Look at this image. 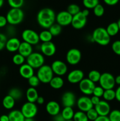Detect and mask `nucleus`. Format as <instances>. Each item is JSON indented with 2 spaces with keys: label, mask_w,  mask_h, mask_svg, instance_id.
Instances as JSON below:
<instances>
[{
  "label": "nucleus",
  "mask_w": 120,
  "mask_h": 121,
  "mask_svg": "<svg viewBox=\"0 0 120 121\" xmlns=\"http://www.w3.org/2000/svg\"><path fill=\"white\" fill-rule=\"evenodd\" d=\"M36 76L39 79L40 82L45 84L49 83L54 77V73L51 66L44 65L41 66L38 70Z\"/></svg>",
  "instance_id": "nucleus-4"
},
{
  "label": "nucleus",
  "mask_w": 120,
  "mask_h": 121,
  "mask_svg": "<svg viewBox=\"0 0 120 121\" xmlns=\"http://www.w3.org/2000/svg\"><path fill=\"white\" fill-rule=\"evenodd\" d=\"M76 105L80 111L87 112L91 109L93 108L94 105L91 101V98L88 96H83L79 98L76 101Z\"/></svg>",
  "instance_id": "nucleus-14"
},
{
  "label": "nucleus",
  "mask_w": 120,
  "mask_h": 121,
  "mask_svg": "<svg viewBox=\"0 0 120 121\" xmlns=\"http://www.w3.org/2000/svg\"><path fill=\"white\" fill-rule=\"evenodd\" d=\"M102 97L105 101H112L115 99V91L114 89L105 90Z\"/></svg>",
  "instance_id": "nucleus-32"
},
{
  "label": "nucleus",
  "mask_w": 120,
  "mask_h": 121,
  "mask_svg": "<svg viewBox=\"0 0 120 121\" xmlns=\"http://www.w3.org/2000/svg\"><path fill=\"white\" fill-rule=\"evenodd\" d=\"M72 120L74 121H89L85 112L80 111L75 112Z\"/></svg>",
  "instance_id": "nucleus-34"
},
{
  "label": "nucleus",
  "mask_w": 120,
  "mask_h": 121,
  "mask_svg": "<svg viewBox=\"0 0 120 121\" xmlns=\"http://www.w3.org/2000/svg\"><path fill=\"white\" fill-rule=\"evenodd\" d=\"M56 15L53 9L49 8H44L40 10L36 15V20L42 28L49 29L55 23Z\"/></svg>",
  "instance_id": "nucleus-1"
},
{
  "label": "nucleus",
  "mask_w": 120,
  "mask_h": 121,
  "mask_svg": "<svg viewBox=\"0 0 120 121\" xmlns=\"http://www.w3.org/2000/svg\"><path fill=\"white\" fill-rule=\"evenodd\" d=\"M8 95L14 98L15 101L20 100L23 96V93L21 90L18 87H13L8 92Z\"/></svg>",
  "instance_id": "nucleus-29"
},
{
  "label": "nucleus",
  "mask_w": 120,
  "mask_h": 121,
  "mask_svg": "<svg viewBox=\"0 0 120 121\" xmlns=\"http://www.w3.org/2000/svg\"><path fill=\"white\" fill-rule=\"evenodd\" d=\"M84 78L83 71L80 69H75L71 71L67 76V80L70 83H79Z\"/></svg>",
  "instance_id": "nucleus-16"
},
{
  "label": "nucleus",
  "mask_w": 120,
  "mask_h": 121,
  "mask_svg": "<svg viewBox=\"0 0 120 121\" xmlns=\"http://www.w3.org/2000/svg\"><path fill=\"white\" fill-rule=\"evenodd\" d=\"M21 111L25 118H34L37 114L38 108L35 103L27 102L22 105Z\"/></svg>",
  "instance_id": "nucleus-8"
},
{
  "label": "nucleus",
  "mask_w": 120,
  "mask_h": 121,
  "mask_svg": "<svg viewBox=\"0 0 120 121\" xmlns=\"http://www.w3.org/2000/svg\"><path fill=\"white\" fill-rule=\"evenodd\" d=\"M45 58L41 53L32 52L27 58V63L33 69H39L44 65Z\"/></svg>",
  "instance_id": "nucleus-5"
},
{
  "label": "nucleus",
  "mask_w": 120,
  "mask_h": 121,
  "mask_svg": "<svg viewBox=\"0 0 120 121\" xmlns=\"http://www.w3.org/2000/svg\"><path fill=\"white\" fill-rule=\"evenodd\" d=\"M21 36L24 42L27 43L32 46L37 44L40 41L39 34L31 29H26L24 30Z\"/></svg>",
  "instance_id": "nucleus-7"
},
{
  "label": "nucleus",
  "mask_w": 120,
  "mask_h": 121,
  "mask_svg": "<svg viewBox=\"0 0 120 121\" xmlns=\"http://www.w3.org/2000/svg\"><path fill=\"white\" fill-rule=\"evenodd\" d=\"M25 61V58L22 56L20 53L15 54L12 57V62L14 65L16 66H20L24 64Z\"/></svg>",
  "instance_id": "nucleus-35"
},
{
  "label": "nucleus",
  "mask_w": 120,
  "mask_h": 121,
  "mask_svg": "<svg viewBox=\"0 0 120 121\" xmlns=\"http://www.w3.org/2000/svg\"><path fill=\"white\" fill-rule=\"evenodd\" d=\"M19 73L21 77L24 79H28L34 75V69L27 63L23 64L19 69Z\"/></svg>",
  "instance_id": "nucleus-20"
},
{
  "label": "nucleus",
  "mask_w": 120,
  "mask_h": 121,
  "mask_svg": "<svg viewBox=\"0 0 120 121\" xmlns=\"http://www.w3.org/2000/svg\"><path fill=\"white\" fill-rule=\"evenodd\" d=\"M56 46L52 41L42 43L40 46V50L43 55L52 57L56 53Z\"/></svg>",
  "instance_id": "nucleus-15"
},
{
  "label": "nucleus",
  "mask_w": 120,
  "mask_h": 121,
  "mask_svg": "<svg viewBox=\"0 0 120 121\" xmlns=\"http://www.w3.org/2000/svg\"><path fill=\"white\" fill-rule=\"evenodd\" d=\"M67 11L71 15L74 16V15H76L78 13H80L81 11V9H80V7L77 4H72L68 5Z\"/></svg>",
  "instance_id": "nucleus-37"
},
{
  "label": "nucleus",
  "mask_w": 120,
  "mask_h": 121,
  "mask_svg": "<svg viewBox=\"0 0 120 121\" xmlns=\"http://www.w3.org/2000/svg\"><path fill=\"white\" fill-rule=\"evenodd\" d=\"M95 109L99 116L108 117L111 112V106L108 102L105 100H100V102L95 106Z\"/></svg>",
  "instance_id": "nucleus-17"
},
{
  "label": "nucleus",
  "mask_w": 120,
  "mask_h": 121,
  "mask_svg": "<svg viewBox=\"0 0 120 121\" xmlns=\"http://www.w3.org/2000/svg\"><path fill=\"white\" fill-rule=\"evenodd\" d=\"M15 104V100L11 96L7 95L2 100V105L6 109L11 110L14 107Z\"/></svg>",
  "instance_id": "nucleus-26"
},
{
  "label": "nucleus",
  "mask_w": 120,
  "mask_h": 121,
  "mask_svg": "<svg viewBox=\"0 0 120 121\" xmlns=\"http://www.w3.org/2000/svg\"><path fill=\"white\" fill-rule=\"evenodd\" d=\"M9 5L12 8H21L23 6L24 0H7Z\"/></svg>",
  "instance_id": "nucleus-39"
},
{
  "label": "nucleus",
  "mask_w": 120,
  "mask_h": 121,
  "mask_svg": "<svg viewBox=\"0 0 120 121\" xmlns=\"http://www.w3.org/2000/svg\"><path fill=\"white\" fill-rule=\"evenodd\" d=\"M8 23L6 17L3 15H0V28L4 27Z\"/></svg>",
  "instance_id": "nucleus-46"
},
{
  "label": "nucleus",
  "mask_w": 120,
  "mask_h": 121,
  "mask_svg": "<svg viewBox=\"0 0 120 121\" xmlns=\"http://www.w3.org/2000/svg\"><path fill=\"white\" fill-rule=\"evenodd\" d=\"M0 121H9V117L7 115H2L0 117Z\"/></svg>",
  "instance_id": "nucleus-53"
},
{
  "label": "nucleus",
  "mask_w": 120,
  "mask_h": 121,
  "mask_svg": "<svg viewBox=\"0 0 120 121\" xmlns=\"http://www.w3.org/2000/svg\"><path fill=\"white\" fill-rule=\"evenodd\" d=\"M4 3V0H0V8L3 6Z\"/></svg>",
  "instance_id": "nucleus-57"
},
{
  "label": "nucleus",
  "mask_w": 120,
  "mask_h": 121,
  "mask_svg": "<svg viewBox=\"0 0 120 121\" xmlns=\"http://www.w3.org/2000/svg\"><path fill=\"white\" fill-rule=\"evenodd\" d=\"M72 15H71L67 11H62L56 15L55 21L56 23L62 26H69L71 24Z\"/></svg>",
  "instance_id": "nucleus-13"
},
{
  "label": "nucleus",
  "mask_w": 120,
  "mask_h": 121,
  "mask_svg": "<svg viewBox=\"0 0 120 121\" xmlns=\"http://www.w3.org/2000/svg\"><path fill=\"white\" fill-rule=\"evenodd\" d=\"M95 87V83L88 78H84L79 83V88L81 92L85 96L92 95L93 91Z\"/></svg>",
  "instance_id": "nucleus-10"
},
{
  "label": "nucleus",
  "mask_w": 120,
  "mask_h": 121,
  "mask_svg": "<svg viewBox=\"0 0 120 121\" xmlns=\"http://www.w3.org/2000/svg\"><path fill=\"white\" fill-rule=\"evenodd\" d=\"M28 84L29 85L30 87H36L40 85V81L39 80V79L38 78V77L36 76V75H34L32 77H31L30 78L28 79Z\"/></svg>",
  "instance_id": "nucleus-42"
},
{
  "label": "nucleus",
  "mask_w": 120,
  "mask_h": 121,
  "mask_svg": "<svg viewBox=\"0 0 120 121\" xmlns=\"http://www.w3.org/2000/svg\"><path fill=\"white\" fill-rule=\"evenodd\" d=\"M9 121H24L25 117L21 110H12L8 115Z\"/></svg>",
  "instance_id": "nucleus-24"
},
{
  "label": "nucleus",
  "mask_w": 120,
  "mask_h": 121,
  "mask_svg": "<svg viewBox=\"0 0 120 121\" xmlns=\"http://www.w3.org/2000/svg\"><path fill=\"white\" fill-rule=\"evenodd\" d=\"M52 37V35L51 34V33L48 30H45L42 31L39 34L40 40L42 41V43L51 41Z\"/></svg>",
  "instance_id": "nucleus-30"
},
{
  "label": "nucleus",
  "mask_w": 120,
  "mask_h": 121,
  "mask_svg": "<svg viewBox=\"0 0 120 121\" xmlns=\"http://www.w3.org/2000/svg\"><path fill=\"white\" fill-rule=\"evenodd\" d=\"M99 83L104 90L113 89L115 85V78L111 73L105 72L101 74Z\"/></svg>",
  "instance_id": "nucleus-6"
},
{
  "label": "nucleus",
  "mask_w": 120,
  "mask_h": 121,
  "mask_svg": "<svg viewBox=\"0 0 120 121\" xmlns=\"http://www.w3.org/2000/svg\"><path fill=\"white\" fill-rule=\"evenodd\" d=\"M117 24H118V26L119 27V29H120V18L119 19L118 21Z\"/></svg>",
  "instance_id": "nucleus-58"
},
{
  "label": "nucleus",
  "mask_w": 120,
  "mask_h": 121,
  "mask_svg": "<svg viewBox=\"0 0 120 121\" xmlns=\"http://www.w3.org/2000/svg\"><path fill=\"white\" fill-rule=\"evenodd\" d=\"M74 109L71 107H64L61 112V114L65 121L72 120L74 115Z\"/></svg>",
  "instance_id": "nucleus-28"
},
{
  "label": "nucleus",
  "mask_w": 120,
  "mask_h": 121,
  "mask_svg": "<svg viewBox=\"0 0 120 121\" xmlns=\"http://www.w3.org/2000/svg\"><path fill=\"white\" fill-rule=\"evenodd\" d=\"M101 74L96 70H92L89 72L88 75V79H89L91 81L94 82V83L96 82H99Z\"/></svg>",
  "instance_id": "nucleus-31"
},
{
  "label": "nucleus",
  "mask_w": 120,
  "mask_h": 121,
  "mask_svg": "<svg viewBox=\"0 0 120 121\" xmlns=\"http://www.w3.org/2000/svg\"><path fill=\"white\" fill-rule=\"evenodd\" d=\"M82 4L87 9H94L99 3V0H82Z\"/></svg>",
  "instance_id": "nucleus-36"
},
{
  "label": "nucleus",
  "mask_w": 120,
  "mask_h": 121,
  "mask_svg": "<svg viewBox=\"0 0 120 121\" xmlns=\"http://www.w3.org/2000/svg\"><path fill=\"white\" fill-rule=\"evenodd\" d=\"M49 84L52 88L54 89H60L64 86V81L61 76H56L53 77Z\"/></svg>",
  "instance_id": "nucleus-25"
},
{
  "label": "nucleus",
  "mask_w": 120,
  "mask_h": 121,
  "mask_svg": "<svg viewBox=\"0 0 120 121\" xmlns=\"http://www.w3.org/2000/svg\"><path fill=\"white\" fill-rule=\"evenodd\" d=\"M81 12H82V14H83L85 16L87 17L88 16V15H89V9H87V8H86V9H84V10H82Z\"/></svg>",
  "instance_id": "nucleus-54"
},
{
  "label": "nucleus",
  "mask_w": 120,
  "mask_h": 121,
  "mask_svg": "<svg viewBox=\"0 0 120 121\" xmlns=\"http://www.w3.org/2000/svg\"><path fill=\"white\" fill-rule=\"evenodd\" d=\"M74 121L72 120H72H68V121Z\"/></svg>",
  "instance_id": "nucleus-59"
},
{
  "label": "nucleus",
  "mask_w": 120,
  "mask_h": 121,
  "mask_svg": "<svg viewBox=\"0 0 120 121\" xmlns=\"http://www.w3.org/2000/svg\"><path fill=\"white\" fill-rule=\"evenodd\" d=\"M46 111L47 113L51 116L56 115L60 113V105L57 102L51 100L48 102L46 105Z\"/></svg>",
  "instance_id": "nucleus-21"
},
{
  "label": "nucleus",
  "mask_w": 120,
  "mask_h": 121,
  "mask_svg": "<svg viewBox=\"0 0 120 121\" xmlns=\"http://www.w3.org/2000/svg\"><path fill=\"white\" fill-rule=\"evenodd\" d=\"M61 101H62L64 107L72 108L76 102V98H75V94L70 91L65 92L62 96Z\"/></svg>",
  "instance_id": "nucleus-18"
},
{
  "label": "nucleus",
  "mask_w": 120,
  "mask_h": 121,
  "mask_svg": "<svg viewBox=\"0 0 120 121\" xmlns=\"http://www.w3.org/2000/svg\"><path fill=\"white\" fill-rule=\"evenodd\" d=\"M100 100H100V98H98V97L97 96H95L93 95L92 96L91 98V101L92 104V105H94V106H95V105H97V104L100 102Z\"/></svg>",
  "instance_id": "nucleus-48"
},
{
  "label": "nucleus",
  "mask_w": 120,
  "mask_h": 121,
  "mask_svg": "<svg viewBox=\"0 0 120 121\" xmlns=\"http://www.w3.org/2000/svg\"><path fill=\"white\" fill-rule=\"evenodd\" d=\"M103 1L105 4L109 6L115 5L120 2V0H103Z\"/></svg>",
  "instance_id": "nucleus-47"
},
{
  "label": "nucleus",
  "mask_w": 120,
  "mask_h": 121,
  "mask_svg": "<svg viewBox=\"0 0 120 121\" xmlns=\"http://www.w3.org/2000/svg\"><path fill=\"white\" fill-rule=\"evenodd\" d=\"M108 117L110 121H120V111L115 109L111 111Z\"/></svg>",
  "instance_id": "nucleus-38"
},
{
  "label": "nucleus",
  "mask_w": 120,
  "mask_h": 121,
  "mask_svg": "<svg viewBox=\"0 0 120 121\" xmlns=\"http://www.w3.org/2000/svg\"><path fill=\"white\" fill-rule=\"evenodd\" d=\"M111 48L115 54L120 56V40H116L113 42Z\"/></svg>",
  "instance_id": "nucleus-43"
},
{
  "label": "nucleus",
  "mask_w": 120,
  "mask_h": 121,
  "mask_svg": "<svg viewBox=\"0 0 120 121\" xmlns=\"http://www.w3.org/2000/svg\"><path fill=\"white\" fill-rule=\"evenodd\" d=\"M104 91L105 90L100 86H95L94 91H93L92 95L94 96H97L100 98L101 97L103 96Z\"/></svg>",
  "instance_id": "nucleus-44"
},
{
  "label": "nucleus",
  "mask_w": 120,
  "mask_h": 121,
  "mask_svg": "<svg viewBox=\"0 0 120 121\" xmlns=\"http://www.w3.org/2000/svg\"><path fill=\"white\" fill-rule=\"evenodd\" d=\"M115 84L118 85L119 86H120V75L117 76L116 78H115Z\"/></svg>",
  "instance_id": "nucleus-55"
},
{
  "label": "nucleus",
  "mask_w": 120,
  "mask_h": 121,
  "mask_svg": "<svg viewBox=\"0 0 120 121\" xmlns=\"http://www.w3.org/2000/svg\"><path fill=\"white\" fill-rule=\"evenodd\" d=\"M94 121H110L108 117L104 116H99Z\"/></svg>",
  "instance_id": "nucleus-51"
},
{
  "label": "nucleus",
  "mask_w": 120,
  "mask_h": 121,
  "mask_svg": "<svg viewBox=\"0 0 120 121\" xmlns=\"http://www.w3.org/2000/svg\"><path fill=\"white\" fill-rule=\"evenodd\" d=\"M39 97L38 93L35 87H30L26 92V98L29 102L35 103Z\"/></svg>",
  "instance_id": "nucleus-23"
},
{
  "label": "nucleus",
  "mask_w": 120,
  "mask_h": 121,
  "mask_svg": "<svg viewBox=\"0 0 120 121\" xmlns=\"http://www.w3.org/2000/svg\"><path fill=\"white\" fill-rule=\"evenodd\" d=\"M8 40L7 36L3 33H0V51L5 48L6 43Z\"/></svg>",
  "instance_id": "nucleus-45"
},
{
  "label": "nucleus",
  "mask_w": 120,
  "mask_h": 121,
  "mask_svg": "<svg viewBox=\"0 0 120 121\" xmlns=\"http://www.w3.org/2000/svg\"><path fill=\"white\" fill-rule=\"evenodd\" d=\"M54 74L58 76H62L67 73L68 71V67L64 61L56 60L53 61L51 66Z\"/></svg>",
  "instance_id": "nucleus-12"
},
{
  "label": "nucleus",
  "mask_w": 120,
  "mask_h": 121,
  "mask_svg": "<svg viewBox=\"0 0 120 121\" xmlns=\"http://www.w3.org/2000/svg\"><path fill=\"white\" fill-rule=\"evenodd\" d=\"M21 43L20 40L18 38L11 37L7 40L5 48L8 52L11 53L16 52L18 50Z\"/></svg>",
  "instance_id": "nucleus-19"
},
{
  "label": "nucleus",
  "mask_w": 120,
  "mask_h": 121,
  "mask_svg": "<svg viewBox=\"0 0 120 121\" xmlns=\"http://www.w3.org/2000/svg\"><path fill=\"white\" fill-rule=\"evenodd\" d=\"M24 121H35L34 118H25Z\"/></svg>",
  "instance_id": "nucleus-56"
},
{
  "label": "nucleus",
  "mask_w": 120,
  "mask_h": 121,
  "mask_svg": "<svg viewBox=\"0 0 120 121\" xmlns=\"http://www.w3.org/2000/svg\"><path fill=\"white\" fill-rule=\"evenodd\" d=\"M87 22V17L80 11L77 14L72 16L71 25L74 29L81 30L85 26Z\"/></svg>",
  "instance_id": "nucleus-11"
},
{
  "label": "nucleus",
  "mask_w": 120,
  "mask_h": 121,
  "mask_svg": "<svg viewBox=\"0 0 120 121\" xmlns=\"http://www.w3.org/2000/svg\"><path fill=\"white\" fill-rule=\"evenodd\" d=\"M18 52L25 58H27L33 52L32 46L24 41L21 42Z\"/></svg>",
  "instance_id": "nucleus-22"
},
{
  "label": "nucleus",
  "mask_w": 120,
  "mask_h": 121,
  "mask_svg": "<svg viewBox=\"0 0 120 121\" xmlns=\"http://www.w3.org/2000/svg\"><path fill=\"white\" fill-rule=\"evenodd\" d=\"M53 120H54V121H65L64 119V118L62 117V115L61 114V113H58V114L56 115L53 117Z\"/></svg>",
  "instance_id": "nucleus-49"
},
{
  "label": "nucleus",
  "mask_w": 120,
  "mask_h": 121,
  "mask_svg": "<svg viewBox=\"0 0 120 121\" xmlns=\"http://www.w3.org/2000/svg\"><path fill=\"white\" fill-rule=\"evenodd\" d=\"M86 115H87L88 120L91 121H94L99 117L97 112H96V110H95V108H94L91 109L89 110L88 111H87V112H86Z\"/></svg>",
  "instance_id": "nucleus-41"
},
{
  "label": "nucleus",
  "mask_w": 120,
  "mask_h": 121,
  "mask_svg": "<svg viewBox=\"0 0 120 121\" xmlns=\"http://www.w3.org/2000/svg\"><path fill=\"white\" fill-rule=\"evenodd\" d=\"M48 30L50 32L51 34L52 35V36H57L61 33L62 27L58 24L54 23V24H52L49 27Z\"/></svg>",
  "instance_id": "nucleus-33"
},
{
  "label": "nucleus",
  "mask_w": 120,
  "mask_h": 121,
  "mask_svg": "<svg viewBox=\"0 0 120 121\" xmlns=\"http://www.w3.org/2000/svg\"><path fill=\"white\" fill-rule=\"evenodd\" d=\"M82 57V54L80 50L77 48H71L66 54V60L67 63L72 66H74L80 62Z\"/></svg>",
  "instance_id": "nucleus-9"
},
{
  "label": "nucleus",
  "mask_w": 120,
  "mask_h": 121,
  "mask_svg": "<svg viewBox=\"0 0 120 121\" xmlns=\"http://www.w3.org/2000/svg\"><path fill=\"white\" fill-rule=\"evenodd\" d=\"M106 30L110 37L116 35L120 31V29H119L117 22H113L109 24L106 28Z\"/></svg>",
  "instance_id": "nucleus-27"
},
{
  "label": "nucleus",
  "mask_w": 120,
  "mask_h": 121,
  "mask_svg": "<svg viewBox=\"0 0 120 121\" xmlns=\"http://www.w3.org/2000/svg\"><path fill=\"white\" fill-rule=\"evenodd\" d=\"M92 39L98 44L105 46L110 43L111 37L107 33L106 28L104 27H98L93 31Z\"/></svg>",
  "instance_id": "nucleus-2"
},
{
  "label": "nucleus",
  "mask_w": 120,
  "mask_h": 121,
  "mask_svg": "<svg viewBox=\"0 0 120 121\" xmlns=\"http://www.w3.org/2000/svg\"><path fill=\"white\" fill-rule=\"evenodd\" d=\"M8 23L11 26L20 24L24 18V13L21 8H11L6 15Z\"/></svg>",
  "instance_id": "nucleus-3"
},
{
  "label": "nucleus",
  "mask_w": 120,
  "mask_h": 121,
  "mask_svg": "<svg viewBox=\"0 0 120 121\" xmlns=\"http://www.w3.org/2000/svg\"><path fill=\"white\" fill-rule=\"evenodd\" d=\"M44 102H45V100H44V98L43 97L39 96L37 100H36V102L37 103L38 105H42V104H44Z\"/></svg>",
  "instance_id": "nucleus-52"
},
{
  "label": "nucleus",
  "mask_w": 120,
  "mask_h": 121,
  "mask_svg": "<svg viewBox=\"0 0 120 121\" xmlns=\"http://www.w3.org/2000/svg\"><path fill=\"white\" fill-rule=\"evenodd\" d=\"M115 99L120 102V86H119L115 91Z\"/></svg>",
  "instance_id": "nucleus-50"
},
{
  "label": "nucleus",
  "mask_w": 120,
  "mask_h": 121,
  "mask_svg": "<svg viewBox=\"0 0 120 121\" xmlns=\"http://www.w3.org/2000/svg\"></svg>",
  "instance_id": "nucleus-60"
},
{
  "label": "nucleus",
  "mask_w": 120,
  "mask_h": 121,
  "mask_svg": "<svg viewBox=\"0 0 120 121\" xmlns=\"http://www.w3.org/2000/svg\"><path fill=\"white\" fill-rule=\"evenodd\" d=\"M93 11H94V14L95 16L98 17H102L104 15L105 9L102 5L98 4L97 5L94 7V9H93Z\"/></svg>",
  "instance_id": "nucleus-40"
}]
</instances>
